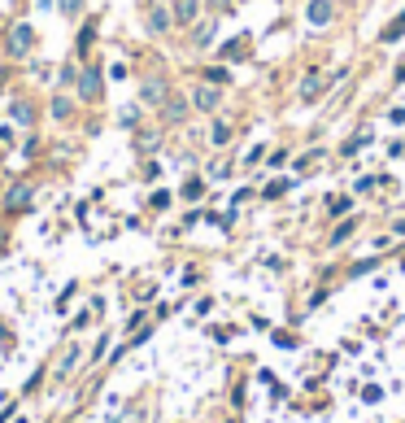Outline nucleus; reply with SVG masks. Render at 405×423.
<instances>
[{"label":"nucleus","instance_id":"4","mask_svg":"<svg viewBox=\"0 0 405 423\" xmlns=\"http://www.w3.org/2000/svg\"><path fill=\"white\" fill-rule=\"evenodd\" d=\"M166 97H170L166 79H144V84H140V101L144 105H166Z\"/></svg>","mask_w":405,"mask_h":423},{"label":"nucleus","instance_id":"6","mask_svg":"<svg viewBox=\"0 0 405 423\" xmlns=\"http://www.w3.org/2000/svg\"><path fill=\"white\" fill-rule=\"evenodd\" d=\"M170 14H174L179 27H192V22L200 18V0H174V9H170Z\"/></svg>","mask_w":405,"mask_h":423},{"label":"nucleus","instance_id":"3","mask_svg":"<svg viewBox=\"0 0 405 423\" xmlns=\"http://www.w3.org/2000/svg\"><path fill=\"white\" fill-rule=\"evenodd\" d=\"M75 88H79L83 101H96L101 92H105V75H101L96 66H88V70H79V84H75Z\"/></svg>","mask_w":405,"mask_h":423},{"label":"nucleus","instance_id":"15","mask_svg":"<svg viewBox=\"0 0 405 423\" xmlns=\"http://www.w3.org/2000/svg\"><path fill=\"white\" fill-rule=\"evenodd\" d=\"M209 40H213V22H200V27H196V40H192V44H196V49H205Z\"/></svg>","mask_w":405,"mask_h":423},{"label":"nucleus","instance_id":"14","mask_svg":"<svg viewBox=\"0 0 405 423\" xmlns=\"http://www.w3.org/2000/svg\"><path fill=\"white\" fill-rule=\"evenodd\" d=\"M318 92H323V79H305V84H301V101H314Z\"/></svg>","mask_w":405,"mask_h":423},{"label":"nucleus","instance_id":"9","mask_svg":"<svg viewBox=\"0 0 405 423\" xmlns=\"http://www.w3.org/2000/svg\"><path fill=\"white\" fill-rule=\"evenodd\" d=\"M49 114H53V118H57V123H66V118H70V114H75V101H70V97H66V92H57V97L49 101Z\"/></svg>","mask_w":405,"mask_h":423},{"label":"nucleus","instance_id":"17","mask_svg":"<svg viewBox=\"0 0 405 423\" xmlns=\"http://www.w3.org/2000/svg\"><path fill=\"white\" fill-rule=\"evenodd\" d=\"M362 144H371V136H353L349 144H344V153H357V149H362Z\"/></svg>","mask_w":405,"mask_h":423},{"label":"nucleus","instance_id":"13","mask_svg":"<svg viewBox=\"0 0 405 423\" xmlns=\"http://www.w3.org/2000/svg\"><path fill=\"white\" fill-rule=\"evenodd\" d=\"M331 18V5L327 0H314V5H309V22H327Z\"/></svg>","mask_w":405,"mask_h":423},{"label":"nucleus","instance_id":"8","mask_svg":"<svg viewBox=\"0 0 405 423\" xmlns=\"http://www.w3.org/2000/svg\"><path fill=\"white\" fill-rule=\"evenodd\" d=\"M161 114H166V123H183V118H187V101H183V97H166Z\"/></svg>","mask_w":405,"mask_h":423},{"label":"nucleus","instance_id":"20","mask_svg":"<svg viewBox=\"0 0 405 423\" xmlns=\"http://www.w3.org/2000/svg\"><path fill=\"white\" fill-rule=\"evenodd\" d=\"M62 84H66V88H70V84H79V70H75V66H66V70H62Z\"/></svg>","mask_w":405,"mask_h":423},{"label":"nucleus","instance_id":"5","mask_svg":"<svg viewBox=\"0 0 405 423\" xmlns=\"http://www.w3.org/2000/svg\"><path fill=\"white\" fill-rule=\"evenodd\" d=\"M218 101H222V92L213 88V84H200V88L192 92V105H196L200 114H213V110H218Z\"/></svg>","mask_w":405,"mask_h":423},{"label":"nucleus","instance_id":"11","mask_svg":"<svg viewBox=\"0 0 405 423\" xmlns=\"http://www.w3.org/2000/svg\"><path fill=\"white\" fill-rule=\"evenodd\" d=\"M9 110H14V123H18V127H31V123H35V110H31L27 101H14Z\"/></svg>","mask_w":405,"mask_h":423},{"label":"nucleus","instance_id":"18","mask_svg":"<svg viewBox=\"0 0 405 423\" xmlns=\"http://www.w3.org/2000/svg\"><path fill=\"white\" fill-rule=\"evenodd\" d=\"M200 192H205V183H200V179H192V183H183V196H200Z\"/></svg>","mask_w":405,"mask_h":423},{"label":"nucleus","instance_id":"12","mask_svg":"<svg viewBox=\"0 0 405 423\" xmlns=\"http://www.w3.org/2000/svg\"><path fill=\"white\" fill-rule=\"evenodd\" d=\"M227 79H231V75H227V66H209V70H205V84H213V88H222Z\"/></svg>","mask_w":405,"mask_h":423},{"label":"nucleus","instance_id":"7","mask_svg":"<svg viewBox=\"0 0 405 423\" xmlns=\"http://www.w3.org/2000/svg\"><path fill=\"white\" fill-rule=\"evenodd\" d=\"M174 27V14H170V9H166V5H148V31H170Z\"/></svg>","mask_w":405,"mask_h":423},{"label":"nucleus","instance_id":"1","mask_svg":"<svg viewBox=\"0 0 405 423\" xmlns=\"http://www.w3.org/2000/svg\"><path fill=\"white\" fill-rule=\"evenodd\" d=\"M35 40H40V31L31 27V22H14L5 35V57H14V62H27L35 53Z\"/></svg>","mask_w":405,"mask_h":423},{"label":"nucleus","instance_id":"21","mask_svg":"<svg viewBox=\"0 0 405 423\" xmlns=\"http://www.w3.org/2000/svg\"><path fill=\"white\" fill-rule=\"evenodd\" d=\"M205 5H213V9H231V0H205Z\"/></svg>","mask_w":405,"mask_h":423},{"label":"nucleus","instance_id":"2","mask_svg":"<svg viewBox=\"0 0 405 423\" xmlns=\"http://www.w3.org/2000/svg\"><path fill=\"white\" fill-rule=\"evenodd\" d=\"M27 205H35V183H14L5 192V214H22Z\"/></svg>","mask_w":405,"mask_h":423},{"label":"nucleus","instance_id":"16","mask_svg":"<svg viewBox=\"0 0 405 423\" xmlns=\"http://www.w3.org/2000/svg\"><path fill=\"white\" fill-rule=\"evenodd\" d=\"M401 31H405V14H401L397 22H392V27H388V31H384V40H397V35H401Z\"/></svg>","mask_w":405,"mask_h":423},{"label":"nucleus","instance_id":"19","mask_svg":"<svg viewBox=\"0 0 405 423\" xmlns=\"http://www.w3.org/2000/svg\"><path fill=\"white\" fill-rule=\"evenodd\" d=\"M57 5H62V14L70 18V14H79V5H83V0H57Z\"/></svg>","mask_w":405,"mask_h":423},{"label":"nucleus","instance_id":"10","mask_svg":"<svg viewBox=\"0 0 405 423\" xmlns=\"http://www.w3.org/2000/svg\"><path fill=\"white\" fill-rule=\"evenodd\" d=\"M227 140H231V127L222 123V118H213V127H209V144H213V149H227Z\"/></svg>","mask_w":405,"mask_h":423}]
</instances>
